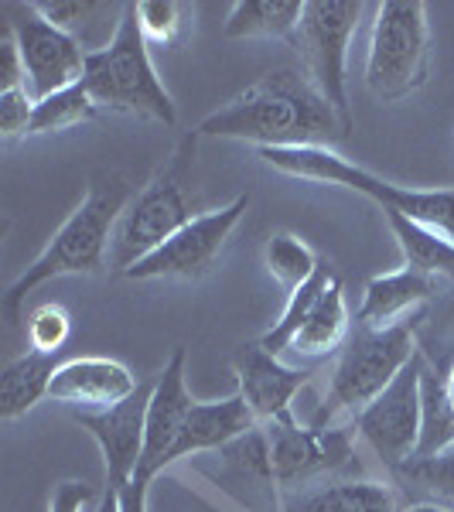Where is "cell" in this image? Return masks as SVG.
Here are the masks:
<instances>
[{
    "mask_svg": "<svg viewBox=\"0 0 454 512\" xmlns=\"http://www.w3.org/2000/svg\"><path fill=\"white\" fill-rule=\"evenodd\" d=\"M250 209V195H236L229 205L198 216L181 226L164 246L127 270V280H202L212 274L226 250L229 236L239 226V219Z\"/></svg>",
    "mask_w": 454,
    "mask_h": 512,
    "instance_id": "cell-9",
    "label": "cell"
},
{
    "mask_svg": "<svg viewBox=\"0 0 454 512\" xmlns=\"http://www.w3.org/2000/svg\"><path fill=\"white\" fill-rule=\"evenodd\" d=\"M396 512H454V509L444 506V502H434V499H420V502H410V506H400Z\"/></svg>",
    "mask_w": 454,
    "mask_h": 512,
    "instance_id": "cell-36",
    "label": "cell"
},
{
    "mask_svg": "<svg viewBox=\"0 0 454 512\" xmlns=\"http://www.w3.org/2000/svg\"><path fill=\"white\" fill-rule=\"evenodd\" d=\"M14 89H24V62L11 28H4L0 35V93H14Z\"/></svg>",
    "mask_w": 454,
    "mask_h": 512,
    "instance_id": "cell-34",
    "label": "cell"
},
{
    "mask_svg": "<svg viewBox=\"0 0 454 512\" xmlns=\"http://www.w3.org/2000/svg\"><path fill=\"white\" fill-rule=\"evenodd\" d=\"M431 76V21L420 0L376 4L366 55V89L379 103H400Z\"/></svg>",
    "mask_w": 454,
    "mask_h": 512,
    "instance_id": "cell-7",
    "label": "cell"
},
{
    "mask_svg": "<svg viewBox=\"0 0 454 512\" xmlns=\"http://www.w3.org/2000/svg\"><path fill=\"white\" fill-rule=\"evenodd\" d=\"M257 158L291 178L352 188V192L383 205V212H400L410 222H420V226L437 229L441 236L454 239V188L396 185V181H386L373 175V171L352 164L332 147H263V151H257Z\"/></svg>",
    "mask_w": 454,
    "mask_h": 512,
    "instance_id": "cell-3",
    "label": "cell"
},
{
    "mask_svg": "<svg viewBox=\"0 0 454 512\" xmlns=\"http://www.w3.org/2000/svg\"><path fill=\"white\" fill-rule=\"evenodd\" d=\"M137 390V376L120 359L82 355V359H65L55 369L52 386H48V400L62 403L69 410H106L130 400Z\"/></svg>",
    "mask_w": 454,
    "mask_h": 512,
    "instance_id": "cell-16",
    "label": "cell"
},
{
    "mask_svg": "<svg viewBox=\"0 0 454 512\" xmlns=\"http://www.w3.org/2000/svg\"><path fill=\"white\" fill-rule=\"evenodd\" d=\"M96 489L89 482H59L48 495V512H96Z\"/></svg>",
    "mask_w": 454,
    "mask_h": 512,
    "instance_id": "cell-33",
    "label": "cell"
},
{
    "mask_svg": "<svg viewBox=\"0 0 454 512\" xmlns=\"http://www.w3.org/2000/svg\"><path fill=\"white\" fill-rule=\"evenodd\" d=\"M147 492H151V485L140 482H127L123 489H117V499H120V512H147Z\"/></svg>",
    "mask_w": 454,
    "mask_h": 512,
    "instance_id": "cell-35",
    "label": "cell"
},
{
    "mask_svg": "<svg viewBox=\"0 0 454 512\" xmlns=\"http://www.w3.org/2000/svg\"><path fill=\"white\" fill-rule=\"evenodd\" d=\"M448 448H454V403L444 386V376L434 366H427L420 373V437H417V454L414 461L437 458Z\"/></svg>",
    "mask_w": 454,
    "mask_h": 512,
    "instance_id": "cell-24",
    "label": "cell"
},
{
    "mask_svg": "<svg viewBox=\"0 0 454 512\" xmlns=\"http://www.w3.org/2000/svg\"><path fill=\"white\" fill-rule=\"evenodd\" d=\"M332 277L335 274L328 270V263H321V270L308 280V284H301L297 291H291V297H287V304H284V311H280V318L274 321V328H270V332L260 338L263 349H267L270 355H277V359L287 349H291L294 335L301 332V325L308 321L311 308H315V301L321 297V291H325Z\"/></svg>",
    "mask_w": 454,
    "mask_h": 512,
    "instance_id": "cell-28",
    "label": "cell"
},
{
    "mask_svg": "<svg viewBox=\"0 0 454 512\" xmlns=\"http://www.w3.org/2000/svg\"><path fill=\"white\" fill-rule=\"evenodd\" d=\"M192 407L195 396L188 393L185 383V349L178 345L161 373L151 379V400H147L144 417V454H140L134 478L151 485L161 472H168V454L175 448Z\"/></svg>",
    "mask_w": 454,
    "mask_h": 512,
    "instance_id": "cell-13",
    "label": "cell"
},
{
    "mask_svg": "<svg viewBox=\"0 0 454 512\" xmlns=\"http://www.w3.org/2000/svg\"><path fill=\"white\" fill-rule=\"evenodd\" d=\"M362 11H366L362 0H308L294 41V48L304 55V72L345 123H352L345 69H349V45L359 31Z\"/></svg>",
    "mask_w": 454,
    "mask_h": 512,
    "instance_id": "cell-8",
    "label": "cell"
},
{
    "mask_svg": "<svg viewBox=\"0 0 454 512\" xmlns=\"http://www.w3.org/2000/svg\"><path fill=\"white\" fill-rule=\"evenodd\" d=\"M420 373H424V355H417L383 393L359 410L356 434L373 448V454L386 468L400 472L417 454L420 437Z\"/></svg>",
    "mask_w": 454,
    "mask_h": 512,
    "instance_id": "cell-12",
    "label": "cell"
},
{
    "mask_svg": "<svg viewBox=\"0 0 454 512\" xmlns=\"http://www.w3.org/2000/svg\"><path fill=\"white\" fill-rule=\"evenodd\" d=\"M386 219H390L396 246L403 253V267L431 280H454V239L420 226V222H410L400 212H386Z\"/></svg>",
    "mask_w": 454,
    "mask_h": 512,
    "instance_id": "cell-23",
    "label": "cell"
},
{
    "mask_svg": "<svg viewBox=\"0 0 454 512\" xmlns=\"http://www.w3.org/2000/svg\"><path fill=\"white\" fill-rule=\"evenodd\" d=\"M11 11V28L14 41L21 48L24 62V89L35 99H48L62 89L79 86L86 76L89 52L79 45L72 35H65L62 28H55L35 4H14Z\"/></svg>",
    "mask_w": 454,
    "mask_h": 512,
    "instance_id": "cell-10",
    "label": "cell"
},
{
    "mask_svg": "<svg viewBox=\"0 0 454 512\" xmlns=\"http://www.w3.org/2000/svg\"><path fill=\"white\" fill-rule=\"evenodd\" d=\"M260 427L267 434L277 489H304L321 475L349 468L356 458V441L345 427H304L297 417Z\"/></svg>",
    "mask_w": 454,
    "mask_h": 512,
    "instance_id": "cell-11",
    "label": "cell"
},
{
    "mask_svg": "<svg viewBox=\"0 0 454 512\" xmlns=\"http://www.w3.org/2000/svg\"><path fill=\"white\" fill-rule=\"evenodd\" d=\"M393 492L379 482H332L294 495L284 512H396Z\"/></svg>",
    "mask_w": 454,
    "mask_h": 512,
    "instance_id": "cell-25",
    "label": "cell"
},
{
    "mask_svg": "<svg viewBox=\"0 0 454 512\" xmlns=\"http://www.w3.org/2000/svg\"><path fill=\"white\" fill-rule=\"evenodd\" d=\"M130 198H134V185H130L127 175H120V171H96V175L89 178V188H86V195H82V202L69 212V219L55 229V236L48 239L45 250L28 263V270L4 291L0 311H4L7 325L11 328L18 325L21 304L28 301L31 291H38L48 280L93 277L110 267L113 229H117Z\"/></svg>",
    "mask_w": 454,
    "mask_h": 512,
    "instance_id": "cell-2",
    "label": "cell"
},
{
    "mask_svg": "<svg viewBox=\"0 0 454 512\" xmlns=\"http://www.w3.org/2000/svg\"><path fill=\"white\" fill-rule=\"evenodd\" d=\"M352 123L321 96L308 72L274 69L198 123V137H229L263 147H332Z\"/></svg>",
    "mask_w": 454,
    "mask_h": 512,
    "instance_id": "cell-1",
    "label": "cell"
},
{
    "mask_svg": "<svg viewBox=\"0 0 454 512\" xmlns=\"http://www.w3.org/2000/svg\"><path fill=\"white\" fill-rule=\"evenodd\" d=\"M96 512H120V499H117V489H113V485L103 489V499H99Z\"/></svg>",
    "mask_w": 454,
    "mask_h": 512,
    "instance_id": "cell-37",
    "label": "cell"
},
{
    "mask_svg": "<svg viewBox=\"0 0 454 512\" xmlns=\"http://www.w3.org/2000/svg\"><path fill=\"white\" fill-rule=\"evenodd\" d=\"M253 427H257V417L250 414V407H246L239 393L226 396V400H216V403L195 400L192 414H188L175 448L168 454V468L185 458H195V454H202V451L229 448V444L239 441L243 434H250Z\"/></svg>",
    "mask_w": 454,
    "mask_h": 512,
    "instance_id": "cell-17",
    "label": "cell"
},
{
    "mask_svg": "<svg viewBox=\"0 0 454 512\" xmlns=\"http://www.w3.org/2000/svg\"><path fill=\"white\" fill-rule=\"evenodd\" d=\"M31 117H35V99L28 96V89L0 93V137H4V144L28 137Z\"/></svg>",
    "mask_w": 454,
    "mask_h": 512,
    "instance_id": "cell-32",
    "label": "cell"
},
{
    "mask_svg": "<svg viewBox=\"0 0 454 512\" xmlns=\"http://www.w3.org/2000/svg\"><path fill=\"white\" fill-rule=\"evenodd\" d=\"M444 386H448V396H451V403H454V362H451L448 373H444Z\"/></svg>",
    "mask_w": 454,
    "mask_h": 512,
    "instance_id": "cell-38",
    "label": "cell"
},
{
    "mask_svg": "<svg viewBox=\"0 0 454 512\" xmlns=\"http://www.w3.org/2000/svg\"><path fill=\"white\" fill-rule=\"evenodd\" d=\"M59 355L48 352H28L21 359L7 362L0 373V420H18L28 410H35L48 396L52 376L59 369Z\"/></svg>",
    "mask_w": 454,
    "mask_h": 512,
    "instance_id": "cell-21",
    "label": "cell"
},
{
    "mask_svg": "<svg viewBox=\"0 0 454 512\" xmlns=\"http://www.w3.org/2000/svg\"><path fill=\"white\" fill-rule=\"evenodd\" d=\"M301 18V0H236L226 14V38H277L294 45Z\"/></svg>",
    "mask_w": 454,
    "mask_h": 512,
    "instance_id": "cell-22",
    "label": "cell"
},
{
    "mask_svg": "<svg viewBox=\"0 0 454 512\" xmlns=\"http://www.w3.org/2000/svg\"><path fill=\"white\" fill-rule=\"evenodd\" d=\"M35 7L55 24V28L72 35L89 55H93V52H103V48L117 38L123 7L127 4H110V0H35Z\"/></svg>",
    "mask_w": 454,
    "mask_h": 512,
    "instance_id": "cell-20",
    "label": "cell"
},
{
    "mask_svg": "<svg viewBox=\"0 0 454 512\" xmlns=\"http://www.w3.org/2000/svg\"><path fill=\"white\" fill-rule=\"evenodd\" d=\"M72 335V315L62 304H41V308L28 321V342L31 352L59 355Z\"/></svg>",
    "mask_w": 454,
    "mask_h": 512,
    "instance_id": "cell-30",
    "label": "cell"
},
{
    "mask_svg": "<svg viewBox=\"0 0 454 512\" xmlns=\"http://www.w3.org/2000/svg\"><path fill=\"white\" fill-rule=\"evenodd\" d=\"M96 117H99L96 99L89 96V89L79 82V86L62 89V93H55L48 99H38L28 137L59 134V130H72V127H79V123H93Z\"/></svg>",
    "mask_w": 454,
    "mask_h": 512,
    "instance_id": "cell-27",
    "label": "cell"
},
{
    "mask_svg": "<svg viewBox=\"0 0 454 512\" xmlns=\"http://www.w3.org/2000/svg\"><path fill=\"white\" fill-rule=\"evenodd\" d=\"M137 21L144 31L147 45H175L185 21H181V4L175 0H140Z\"/></svg>",
    "mask_w": 454,
    "mask_h": 512,
    "instance_id": "cell-31",
    "label": "cell"
},
{
    "mask_svg": "<svg viewBox=\"0 0 454 512\" xmlns=\"http://www.w3.org/2000/svg\"><path fill=\"white\" fill-rule=\"evenodd\" d=\"M263 263H267L270 277H274L280 287H287V294L297 291L301 284H308L321 270V260L315 256V250L294 233L270 236L267 246H263Z\"/></svg>",
    "mask_w": 454,
    "mask_h": 512,
    "instance_id": "cell-26",
    "label": "cell"
},
{
    "mask_svg": "<svg viewBox=\"0 0 454 512\" xmlns=\"http://www.w3.org/2000/svg\"><path fill=\"white\" fill-rule=\"evenodd\" d=\"M417 355V338L410 332V325L369 328L356 321L349 342L338 352L325 403L318 407L311 427H335V420L342 414L356 417Z\"/></svg>",
    "mask_w": 454,
    "mask_h": 512,
    "instance_id": "cell-5",
    "label": "cell"
},
{
    "mask_svg": "<svg viewBox=\"0 0 454 512\" xmlns=\"http://www.w3.org/2000/svg\"><path fill=\"white\" fill-rule=\"evenodd\" d=\"M349 335H352V315H349V301H345V287L342 280L332 277L287 352H294L297 359H325L332 352H342Z\"/></svg>",
    "mask_w": 454,
    "mask_h": 512,
    "instance_id": "cell-19",
    "label": "cell"
},
{
    "mask_svg": "<svg viewBox=\"0 0 454 512\" xmlns=\"http://www.w3.org/2000/svg\"><path fill=\"white\" fill-rule=\"evenodd\" d=\"M236 393L257 417V424L294 420V396L308 386L311 369H297L270 355L263 345H243L233 355Z\"/></svg>",
    "mask_w": 454,
    "mask_h": 512,
    "instance_id": "cell-15",
    "label": "cell"
},
{
    "mask_svg": "<svg viewBox=\"0 0 454 512\" xmlns=\"http://www.w3.org/2000/svg\"><path fill=\"white\" fill-rule=\"evenodd\" d=\"M147 400H151V383H140V390L130 400L117 403V407L72 410L76 424L93 437L99 454H103L106 485H113V489H123L137 475L140 454H144Z\"/></svg>",
    "mask_w": 454,
    "mask_h": 512,
    "instance_id": "cell-14",
    "label": "cell"
},
{
    "mask_svg": "<svg viewBox=\"0 0 454 512\" xmlns=\"http://www.w3.org/2000/svg\"><path fill=\"white\" fill-rule=\"evenodd\" d=\"M437 291V280L417 274L410 267L390 270V274H376L362 291L359 304V325L369 328H393V325H407V315H414L420 304H427Z\"/></svg>",
    "mask_w": 454,
    "mask_h": 512,
    "instance_id": "cell-18",
    "label": "cell"
},
{
    "mask_svg": "<svg viewBox=\"0 0 454 512\" xmlns=\"http://www.w3.org/2000/svg\"><path fill=\"white\" fill-rule=\"evenodd\" d=\"M82 86L89 89L99 110L137 113V117H151L164 127H175L178 120L175 99L158 79V69L151 62V45L140 31L137 4L123 7L117 38L103 52L89 55Z\"/></svg>",
    "mask_w": 454,
    "mask_h": 512,
    "instance_id": "cell-4",
    "label": "cell"
},
{
    "mask_svg": "<svg viewBox=\"0 0 454 512\" xmlns=\"http://www.w3.org/2000/svg\"><path fill=\"white\" fill-rule=\"evenodd\" d=\"M195 137L188 134L178 144L175 158L168 168H161L158 175L147 181L140 192L127 202L123 216L113 229L110 243V267L127 274L134 263L144 256H151L158 246L168 243L181 226H188L192 216V195H188V178L195 168Z\"/></svg>",
    "mask_w": 454,
    "mask_h": 512,
    "instance_id": "cell-6",
    "label": "cell"
},
{
    "mask_svg": "<svg viewBox=\"0 0 454 512\" xmlns=\"http://www.w3.org/2000/svg\"><path fill=\"white\" fill-rule=\"evenodd\" d=\"M396 475H403L407 482H414L420 492L434 495V502L441 499L444 506L454 509V448L437 454V458L407 461Z\"/></svg>",
    "mask_w": 454,
    "mask_h": 512,
    "instance_id": "cell-29",
    "label": "cell"
}]
</instances>
